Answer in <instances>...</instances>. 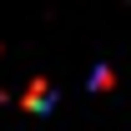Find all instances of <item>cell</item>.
<instances>
[{"mask_svg":"<svg viewBox=\"0 0 131 131\" xmlns=\"http://www.w3.org/2000/svg\"><path fill=\"white\" fill-rule=\"evenodd\" d=\"M15 106H20V111H30V116L50 111V106H56V91H50V81H46V76H30V81H25V91L15 96Z\"/></svg>","mask_w":131,"mask_h":131,"instance_id":"6da1fadb","label":"cell"},{"mask_svg":"<svg viewBox=\"0 0 131 131\" xmlns=\"http://www.w3.org/2000/svg\"><path fill=\"white\" fill-rule=\"evenodd\" d=\"M86 86H91V91H116V66H96Z\"/></svg>","mask_w":131,"mask_h":131,"instance_id":"7a4b0ae2","label":"cell"}]
</instances>
